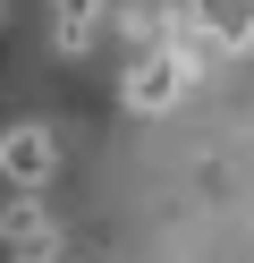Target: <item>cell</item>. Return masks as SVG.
Returning a JSON list of instances; mask_svg holds the SVG:
<instances>
[{"instance_id":"4","label":"cell","mask_w":254,"mask_h":263,"mask_svg":"<svg viewBox=\"0 0 254 263\" xmlns=\"http://www.w3.org/2000/svg\"><path fill=\"white\" fill-rule=\"evenodd\" d=\"M110 9H119V0H51V43H60L68 60L93 51V34L110 26Z\"/></svg>"},{"instance_id":"5","label":"cell","mask_w":254,"mask_h":263,"mask_svg":"<svg viewBox=\"0 0 254 263\" xmlns=\"http://www.w3.org/2000/svg\"><path fill=\"white\" fill-rule=\"evenodd\" d=\"M0 26H9V0H0Z\"/></svg>"},{"instance_id":"2","label":"cell","mask_w":254,"mask_h":263,"mask_svg":"<svg viewBox=\"0 0 254 263\" xmlns=\"http://www.w3.org/2000/svg\"><path fill=\"white\" fill-rule=\"evenodd\" d=\"M0 178H9V195H43L51 178H60V136H51L43 119L0 127Z\"/></svg>"},{"instance_id":"3","label":"cell","mask_w":254,"mask_h":263,"mask_svg":"<svg viewBox=\"0 0 254 263\" xmlns=\"http://www.w3.org/2000/svg\"><path fill=\"white\" fill-rule=\"evenodd\" d=\"M0 246H9V263H68V238L43 212V195H9L0 204Z\"/></svg>"},{"instance_id":"1","label":"cell","mask_w":254,"mask_h":263,"mask_svg":"<svg viewBox=\"0 0 254 263\" xmlns=\"http://www.w3.org/2000/svg\"><path fill=\"white\" fill-rule=\"evenodd\" d=\"M195 77H203L195 60H178V51L161 43V51H135V60H127V77H119V102L152 119V110H178L186 93H195Z\"/></svg>"}]
</instances>
